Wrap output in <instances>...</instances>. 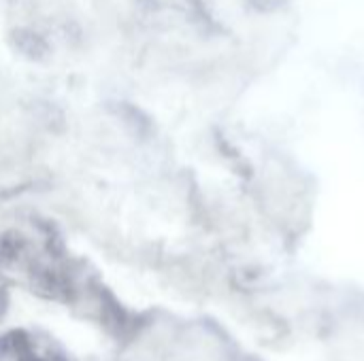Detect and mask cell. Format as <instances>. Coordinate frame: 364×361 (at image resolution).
Instances as JSON below:
<instances>
[{
	"label": "cell",
	"instance_id": "1",
	"mask_svg": "<svg viewBox=\"0 0 364 361\" xmlns=\"http://www.w3.org/2000/svg\"><path fill=\"white\" fill-rule=\"evenodd\" d=\"M15 49L28 60H41L47 55V43L32 30H17L13 34Z\"/></svg>",
	"mask_w": 364,
	"mask_h": 361
}]
</instances>
